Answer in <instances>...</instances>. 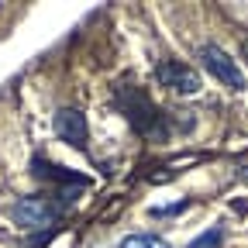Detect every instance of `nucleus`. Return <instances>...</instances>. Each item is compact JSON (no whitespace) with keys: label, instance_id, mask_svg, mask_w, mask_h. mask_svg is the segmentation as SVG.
Listing matches in <instances>:
<instances>
[{"label":"nucleus","instance_id":"nucleus-1","mask_svg":"<svg viewBox=\"0 0 248 248\" xmlns=\"http://www.w3.org/2000/svg\"><path fill=\"white\" fill-rule=\"evenodd\" d=\"M117 107H121L124 117L131 121L135 131H141V135H162L159 107H155L138 86H121V90H117Z\"/></svg>","mask_w":248,"mask_h":248},{"label":"nucleus","instance_id":"nucleus-2","mask_svg":"<svg viewBox=\"0 0 248 248\" xmlns=\"http://www.w3.org/2000/svg\"><path fill=\"white\" fill-rule=\"evenodd\" d=\"M62 214H66V203L52 200V197H21L11 207V217L17 221V228H28V231H38V228L55 224Z\"/></svg>","mask_w":248,"mask_h":248},{"label":"nucleus","instance_id":"nucleus-3","mask_svg":"<svg viewBox=\"0 0 248 248\" xmlns=\"http://www.w3.org/2000/svg\"><path fill=\"white\" fill-rule=\"evenodd\" d=\"M200 62H203V69H207L217 83H224L228 90H245V73L238 69V62H234L221 45H203V48H200Z\"/></svg>","mask_w":248,"mask_h":248},{"label":"nucleus","instance_id":"nucleus-4","mask_svg":"<svg viewBox=\"0 0 248 248\" xmlns=\"http://www.w3.org/2000/svg\"><path fill=\"white\" fill-rule=\"evenodd\" d=\"M155 79H159L162 86H169V90H176V93H186V97L200 93V86H203L200 73L193 66H186V62H179V59L159 62V66H155Z\"/></svg>","mask_w":248,"mask_h":248},{"label":"nucleus","instance_id":"nucleus-5","mask_svg":"<svg viewBox=\"0 0 248 248\" xmlns=\"http://www.w3.org/2000/svg\"><path fill=\"white\" fill-rule=\"evenodd\" d=\"M52 128H55V135L66 141V145H73V148H86L90 124H86V114H83V110H76V107H62V110H55Z\"/></svg>","mask_w":248,"mask_h":248},{"label":"nucleus","instance_id":"nucleus-6","mask_svg":"<svg viewBox=\"0 0 248 248\" xmlns=\"http://www.w3.org/2000/svg\"><path fill=\"white\" fill-rule=\"evenodd\" d=\"M31 169H35V176H42V179L69 183V186H76V190H83V186H86V176H76V172L62 169V166H55V162H45V159H35V162H31Z\"/></svg>","mask_w":248,"mask_h":248},{"label":"nucleus","instance_id":"nucleus-7","mask_svg":"<svg viewBox=\"0 0 248 248\" xmlns=\"http://www.w3.org/2000/svg\"><path fill=\"white\" fill-rule=\"evenodd\" d=\"M117 248H172V245L159 234H128V238H121Z\"/></svg>","mask_w":248,"mask_h":248},{"label":"nucleus","instance_id":"nucleus-8","mask_svg":"<svg viewBox=\"0 0 248 248\" xmlns=\"http://www.w3.org/2000/svg\"><path fill=\"white\" fill-rule=\"evenodd\" d=\"M221 241H224V228L217 224V228H207L200 238H193L186 248H221Z\"/></svg>","mask_w":248,"mask_h":248},{"label":"nucleus","instance_id":"nucleus-9","mask_svg":"<svg viewBox=\"0 0 248 248\" xmlns=\"http://www.w3.org/2000/svg\"><path fill=\"white\" fill-rule=\"evenodd\" d=\"M245 59H248V42H245Z\"/></svg>","mask_w":248,"mask_h":248},{"label":"nucleus","instance_id":"nucleus-10","mask_svg":"<svg viewBox=\"0 0 248 248\" xmlns=\"http://www.w3.org/2000/svg\"><path fill=\"white\" fill-rule=\"evenodd\" d=\"M241 176H245V179H248V169H245V172H241Z\"/></svg>","mask_w":248,"mask_h":248}]
</instances>
